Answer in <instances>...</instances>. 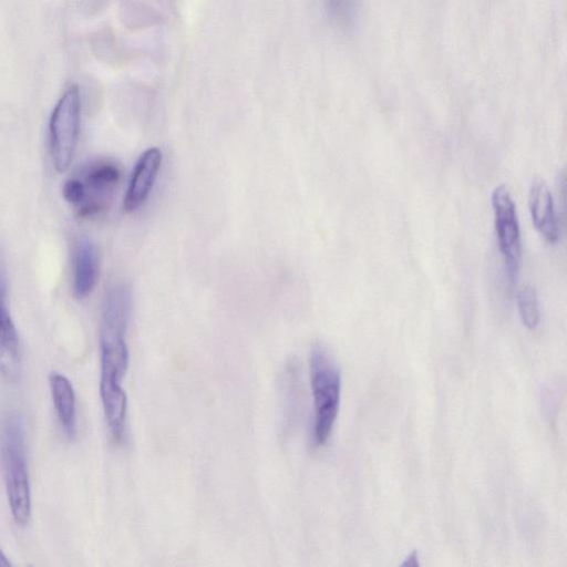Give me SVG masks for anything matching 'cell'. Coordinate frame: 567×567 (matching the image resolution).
Segmentation results:
<instances>
[{
  "label": "cell",
  "instance_id": "cell-1",
  "mask_svg": "<svg viewBox=\"0 0 567 567\" xmlns=\"http://www.w3.org/2000/svg\"><path fill=\"white\" fill-rule=\"evenodd\" d=\"M24 426L19 413L8 412L0 429V460L14 523L23 527L31 517V489L25 457Z\"/></svg>",
  "mask_w": 567,
  "mask_h": 567
},
{
  "label": "cell",
  "instance_id": "cell-2",
  "mask_svg": "<svg viewBox=\"0 0 567 567\" xmlns=\"http://www.w3.org/2000/svg\"><path fill=\"white\" fill-rule=\"evenodd\" d=\"M310 384L313 399V442L324 445L338 416L341 396L340 369L321 342H316L309 355Z\"/></svg>",
  "mask_w": 567,
  "mask_h": 567
},
{
  "label": "cell",
  "instance_id": "cell-3",
  "mask_svg": "<svg viewBox=\"0 0 567 567\" xmlns=\"http://www.w3.org/2000/svg\"><path fill=\"white\" fill-rule=\"evenodd\" d=\"M130 309V305L121 299H110L103 303L100 329V390L122 389L121 381L128 365L125 336Z\"/></svg>",
  "mask_w": 567,
  "mask_h": 567
},
{
  "label": "cell",
  "instance_id": "cell-4",
  "mask_svg": "<svg viewBox=\"0 0 567 567\" xmlns=\"http://www.w3.org/2000/svg\"><path fill=\"white\" fill-rule=\"evenodd\" d=\"M81 123V94L70 85L59 99L49 123L50 152L54 168L65 172L75 153Z\"/></svg>",
  "mask_w": 567,
  "mask_h": 567
},
{
  "label": "cell",
  "instance_id": "cell-5",
  "mask_svg": "<svg viewBox=\"0 0 567 567\" xmlns=\"http://www.w3.org/2000/svg\"><path fill=\"white\" fill-rule=\"evenodd\" d=\"M497 243L505 264L507 281L516 282L520 259V230L515 203L505 185L494 188L491 196Z\"/></svg>",
  "mask_w": 567,
  "mask_h": 567
},
{
  "label": "cell",
  "instance_id": "cell-6",
  "mask_svg": "<svg viewBox=\"0 0 567 567\" xmlns=\"http://www.w3.org/2000/svg\"><path fill=\"white\" fill-rule=\"evenodd\" d=\"M83 186V199L76 207L81 217H90L107 208L122 178V168L111 159L90 163L79 177Z\"/></svg>",
  "mask_w": 567,
  "mask_h": 567
},
{
  "label": "cell",
  "instance_id": "cell-7",
  "mask_svg": "<svg viewBox=\"0 0 567 567\" xmlns=\"http://www.w3.org/2000/svg\"><path fill=\"white\" fill-rule=\"evenodd\" d=\"M8 279L3 258L0 254V373L14 382L21 373V348L18 331L8 306Z\"/></svg>",
  "mask_w": 567,
  "mask_h": 567
},
{
  "label": "cell",
  "instance_id": "cell-8",
  "mask_svg": "<svg viewBox=\"0 0 567 567\" xmlns=\"http://www.w3.org/2000/svg\"><path fill=\"white\" fill-rule=\"evenodd\" d=\"M162 158V152L157 147H151L142 153L135 163L124 197L123 205L126 212H134L144 204L154 186Z\"/></svg>",
  "mask_w": 567,
  "mask_h": 567
},
{
  "label": "cell",
  "instance_id": "cell-9",
  "mask_svg": "<svg viewBox=\"0 0 567 567\" xmlns=\"http://www.w3.org/2000/svg\"><path fill=\"white\" fill-rule=\"evenodd\" d=\"M100 258L95 244L82 237L72 254V291L76 299H84L93 291L99 278Z\"/></svg>",
  "mask_w": 567,
  "mask_h": 567
},
{
  "label": "cell",
  "instance_id": "cell-10",
  "mask_svg": "<svg viewBox=\"0 0 567 567\" xmlns=\"http://www.w3.org/2000/svg\"><path fill=\"white\" fill-rule=\"evenodd\" d=\"M529 213L537 231L550 244L559 238L553 195L544 181H536L529 189Z\"/></svg>",
  "mask_w": 567,
  "mask_h": 567
},
{
  "label": "cell",
  "instance_id": "cell-11",
  "mask_svg": "<svg viewBox=\"0 0 567 567\" xmlns=\"http://www.w3.org/2000/svg\"><path fill=\"white\" fill-rule=\"evenodd\" d=\"M51 396L61 429L69 441L76 436V398L71 381L59 372L49 375Z\"/></svg>",
  "mask_w": 567,
  "mask_h": 567
},
{
  "label": "cell",
  "instance_id": "cell-12",
  "mask_svg": "<svg viewBox=\"0 0 567 567\" xmlns=\"http://www.w3.org/2000/svg\"><path fill=\"white\" fill-rule=\"evenodd\" d=\"M517 308L524 326L527 329H535L539 323V303L534 287L525 286L518 291Z\"/></svg>",
  "mask_w": 567,
  "mask_h": 567
},
{
  "label": "cell",
  "instance_id": "cell-13",
  "mask_svg": "<svg viewBox=\"0 0 567 567\" xmlns=\"http://www.w3.org/2000/svg\"><path fill=\"white\" fill-rule=\"evenodd\" d=\"M63 197L78 207L83 199V186L79 177L69 178L63 185Z\"/></svg>",
  "mask_w": 567,
  "mask_h": 567
},
{
  "label": "cell",
  "instance_id": "cell-14",
  "mask_svg": "<svg viewBox=\"0 0 567 567\" xmlns=\"http://www.w3.org/2000/svg\"><path fill=\"white\" fill-rule=\"evenodd\" d=\"M419 558H417V551L416 550H413L405 559L404 561L401 564V566L405 567V566H409V567H416L419 566Z\"/></svg>",
  "mask_w": 567,
  "mask_h": 567
},
{
  "label": "cell",
  "instance_id": "cell-15",
  "mask_svg": "<svg viewBox=\"0 0 567 567\" xmlns=\"http://www.w3.org/2000/svg\"><path fill=\"white\" fill-rule=\"evenodd\" d=\"M11 561L0 548V566H11Z\"/></svg>",
  "mask_w": 567,
  "mask_h": 567
},
{
  "label": "cell",
  "instance_id": "cell-16",
  "mask_svg": "<svg viewBox=\"0 0 567 567\" xmlns=\"http://www.w3.org/2000/svg\"><path fill=\"white\" fill-rule=\"evenodd\" d=\"M344 0H329V4L333 10L339 9Z\"/></svg>",
  "mask_w": 567,
  "mask_h": 567
}]
</instances>
